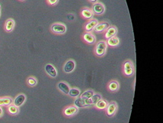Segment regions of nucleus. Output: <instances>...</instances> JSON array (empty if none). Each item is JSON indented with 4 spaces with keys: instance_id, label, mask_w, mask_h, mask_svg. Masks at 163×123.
<instances>
[{
    "instance_id": "6",
    "label": "nucleus",
    "mask_w": 163,
    "mask_h": 123,
    "mask_svg": "<svg viewBox=\"0 0 163 123\" xmlns=\"http://www.w3.org/2000/svg\"><path fill=\"white\" fill-rule=\"evenodd\" d=\"M82 39L83 40L84 43L87 44L93 45L96 43V37L92 32H85L82 35Z\"/></svg>"
},
{
    "instance_id": "21",
    "label": "nucleus",
    "mask_w": 163,
    "mask_h": 123,
    "mask_svg": "<svg viewBox=\"0 0 163 123\" xmlns=\"http://www.w3.org/2000/svg\"><path fill=\"white\" fill-rule=\"evenodd\" d=\"M13 103V100L11 97H3L0 98V106H9Z\"/></svg>"
},
{
    "instance_id": "13",
    "label": "nucleus",
    "mask_w": 163,
    "mask_h": 123,
    "mask_svg": "<svg viewBox=\"0 0 163 123\" xmlns=\"http://www.w3.org/2000/svg\"><path fill=\"white\" fill-rule=\"evenodd\" d=\"M44 69H45L46 73L48 74V76H50L51 77L55 78L58 76V73H57V70L51 64H47V65L44 66Z\"/></svg>"
},
{
    "instance_id": "10",
    "label": "nucleus",
    "mask_w": 163,
    "mask_h": 123,
    "mask_svg": "<svg viewBox=\"0 0 163 123\" xmlns=\"http://www.w3.org/2000/svg\"><path fill=\"white\" fill-rule=\"evenodd\" d=\"M118 29L116 26L113 25V26H110L104 32V37H105L107 39H108L109 38L113 36H116V34H117Z\"/></svg>"
},
{
    "instance_id": "26",
    "label": "nucleus",
    "mask_w": 163,
    "mask_h": 123,
    "mask_svg": "<svg viewBox=\"0 0 163 123\" xmlns=\"http://www.w3.org/2000/svg\"><path fill=\"white\" fill-rule=\"evenodd\" d=\"M27 84L31 87L35 86L37 85V79L35 77H33V76L28 77L27 79Z\"/></svg>"
},
{
    "instance_id": "29",
    "label": "nucleus",
    "mask_w": 163,
    "mask_h": 123,
    "mask_svg": "<svg viewBox=\"0 0 163 123\" xmlns=\"http://www.w3.org/2000/svg\"><path fill=\"white\" fill-rule=\"evenodd\" d=\"M2 115H3V110H2V107L0 106V118L2 116Z\"/></svg>"
},
{
    "instance_id": "4",
    "label": "nucleus",
    "mask_w": 163,
    "mask_h": 123,
    "mask_svg": "<svg viewBox=\"0 0 163 123\" xmlns=\"http://www.w3.org/2000/svg\"><path fill=\"white\" fill-rule=\"evenodd\" d=\"M91 10L94 13V14L100 16V15H102L104 13V12H105V6L101 2H97L96 3L93 4Z\"/></svg>"
},
{
    "instance_id": "12",
    "label": "nucleus",
    "mask_w": 163,
    "mask_h": 123,
    "mask_svg": "<svg viewBox=\"0 0 163 123\" xmlns=\"http://www.w3.org/2000/svg\"><path fill=\"white\" fill-rule=\"evenodd\" d=\"M75 62L74 60L70 59L67 61V62L64 65V71L67 73H70L73 72L75 69Z\"/></svg>"
},
{
    "instance_id": "3",
    "label": "nucleus",
    "mask_w": 163,
    "mask_h": 123,
    "mask_svg": "<svg viewBox=\"0 0 163 123\" xmlns=\"http://www.w3.org/2000/svg\"><path fill=\"white\" fill-rule=\"evenodd\" d=\"M122 72L126 76H132L134 73V65L129 59L126 60L122 64Z\"/></svg>"
},
{
    "instance_id": "1",
    "label": "nucleus",
    "mask_w": 163,
    "mask_h": 123,
    "mask_svg": "<svg viewBox=\"0 0 163 123\" xmlns=\"http://www.w3.org/2000/svg\"><path fill=\"white\" fill-rule=\"evenodd\" d=\"M107 49V44L105 40H101L96 44L94 53L97 57H103L105 55Z\"/></svg>"
},
{
    "instance_id": "15",
    "label": "nucleus",
    "mask_w": 163,
    "mask_h": 123,
    "mask_svg": "<svg viewBox=\"0 0 163 123\" xmlns=\"http://www.w3.org/2000/svg\"><path fill=\"white\" fill-rule=\"evenodd\" d=\"M25 99H26V97L24 94H20L18 96L16 97L14 100H13V105H15L17 107H19V106H22L24 104V102H25Z\"/></svg>"
},
{
    "instance_id": "8",
    "label": "nucleus",
    "mask_w": 163,
    "mask_h": 123,
    "mask_svg": "<svg viewBox=\"0 0 163 123\" xmlns=\"http://www.w3.org/2000/svg\"><path fill=\"white\" fill-rule=\"evenodd\" d=\"M110 26V23L107 22H98L95 28H94V31L95 32H105L106 30Z\"/></svg>"
},
{
    "instance_id": "11",
    "label": "nucleus",
    "mask_w": 163,
    "mask_h": 123,
    "mask_svg": "<svg viewBox=\"0 0 163 123\" xmlns=\"http://www.w3.org/2000/svg\"><path fill=\"white\" fill-rule=\"evenodd\" d=\"M77 112H78V108H77L76 106H68L64 109L63 112L65 116L70 117L77 114Z\"/></svg>"
},
{
    "instance_id": "18",
    "label": "nucleus",
    "mask_w": 163,
    "mask_h": 123,
    "mask_svg": "<svg viewBox=\"0 0 163 123\" xmlns=\"http://www.w3.org/2000/svg\"><path fill=\"white\" fill-rule=\"evenodd\" d=\"M58 89L61 90L63 93H64L65 95H68L70 89H71L69 85H68V84L65 83V82H59V83L58 84Z\"/></svg>"
},
{
    "instance_id": "25",
    "label": "nucleus",
    "mask_w": 163,
    "mask_h": 123,
    "mask_svg": "<svg viewBox=\"0 0 163 123\" xmlns=\"http://www.w3.org/2000/svg\"><path fill=\"white\" fill-rule=\"evenodd\" d=\"M80 91L78 88H73L70 89L68 95H69L71 97H77L78 95H80Z\"/></svg>"
},
{
    "instance_id": "17",
    "label": "nucleus",
    "mask_w": 163,
    "mask_h": 123,
    "mask_svg": "<svg viewBox=\"0 0 163 123\" xmlns=\"http://www.w3.org/2000/svg\"><path fill=\"white\" fill-rule=\"evenodd\" d=\"M100 99H101V95H98V94H96V95H94L90 99H85V102H86L87 106H90V105L96 104V103L99 101Z\"/></svg>"
},
{
    "instance_id": "14",
    "label": "nucleus",
    "mask_w": 163,
    "mask_h": 123,
    "mask_svg": "<svg viewBox=\"0 0 163 123\" xmlns=\"http://www.w3.org/2000/svg\"><path fill=\"white\" fill-rule=\"evenodd\" d=\"M106 42H107V46H110V47H116L120 44V39L116 35L110 37Z\"/></svg>"
},
{
    "instance_id": "16",
    "label": "nucleus",
    "mask_w": 163,
    "mask_h": 123,
    "mask_svg": "<svg viewBox=\"0 0 163 123\" xmlns=\"http://www.w3.org/2000/svg\"><path fill=\"white\" fill-rule=\"evenodd\" d=\"M15 21L12 19H7L5 22V25H4V28H5V32H11L15 27Z\"/></svg>"
},
{
    "instance_id": "28",
    "label": "nucleus",
    "mask_w": 163,
    "mask_h": 123,
    "mask_svg": "<svg viewBox=\"0 0 163 123\" xmlns=\"http://www.w3.org/2000/svg\"><path fill=\"white\" fill-rule=\"evenodd\" d=\"M67 19H68V21H74L75 17H74V16L73 14H68L67 16Z\"/></svg>"
},
{
    "instance_id": "19",
    "label": "nucleus",
    "mask_w": 163,
    "mask_h": 123,
    "mask_svg": "<svg viewBox=\"0 0 163 123\" xmlns=\"http://www.w3.org/2000/svg\"><path fill=\"white\" fill-rule=\"evenodd\" d=\"M119 88V82L116 81H111L108 85V89L109 91H112V92H116L118 91Z\"/></svg>"
},
{
    "instance_id": "2",
    "label": "nucleus",
    "mask_w": 163,
    "mask_h": 123,
    "mask_svg": "<svg viewBox=\"0 0 163 123\" xmlns=\"http://www.w3.org/2000/svg\"><path fill=\"white\" fill-rule=\"evenodd\" d=\"M51 31L55 35H63L67 32L66 25L60 22L53 23L51 26Z\"/></svg>"
},
{
    "instance_id": "7",
    "label": "nucleus",
    "mask_w": 163,
    "mask_h": 123,
    "mask_svg": "<svg viewBox=\"0 0 163 123\" xmlns=\"http://www.w3.org/2000/svg\"><path fill=\"white\" fill-rule=\"evenodd\" d=\"M117 111V105L114 102H112L110 104L107 105V109H106V113L109 117H112L116 114Z\"/></svg>"
},
{
    "instance_id": "20",
    "label": "nucleus",
    "mask_w": 163,
    "mask_h": 123,
    "mask_svg": "<svg viewBox=\"0 0 163 123\" xmlns=\"http://www.w3.org/2000/svg\"><path fill=\"white\" fill-rule=\"evenodd\" d=\"M107 102L104 99H100L99 101L97 102L95 104V107L99 110H104V109H107Z\"/></svg>"
},
{
    "instance_id": "30",
    "label": "nucleus",
    "mask_w": 163,
    "mask_h": 123,
    "mask_svg": "<svg viewBox=\"0 0 163 123\" xmlns=\"http://www.w3.org/2000/svg\"><path fill=\"white\" fill-rule=\"evenodd\" d=\"M88 1H89L90 2H91V3H96V2H98V0H88Z\"/></svg>"
},
{
    "instance_id": "5",
    "label": "nucleus",
    "mask_w": 163,
    "mask_h": 123,
    "mask_svg": "<svg viewBox=\"0 0 163 123\" xmlns=\"http://www.w3.org/2000/svg\"><path fill=\"white\" fill-rule=\"evenodd\" d=\"M98 20L96 19H91L90 20H87V22L84 24L83 25V30L84 32H91L94 30V28H95L96 25L98 24Z\"/></svg>"
},
{
    "instance_id": "22",
    "label": "nucleus",
    "mask_w": 163,
    "mask_h": 123,
    "mask_svg": "<svg viewBox=\"0 0 163 123\" xmlns=\"http://www.w3.org/2000/svg\"><path fill=\"white\" fill-rule=\"evenodd\" d=\"M7 110H8L9 113L11 114V115H17V114H19V107L16 106L15 105H9V106H8Z\"/></svg>"
},
{
    "instance_id": "23",
    "label": "nucleus",
    "mask_w": 163,
    "mask_h": 123,
    "mask_svg": "<svg viewBox=\"0 0 163 123\" xmlns=\"http://www.w3.org/2000/svg\"><path fill=\"white\" fill-rule=\"evenodd\" d=\"M74 105L77 108H84L87 107V104L86 102H85V99H77L74 101Z\"/></svg>"
},
{
    "instance_id": "24",
    "label": "nucleus",
    "mask_w": 163,
    "mask_h": 123,
    "mask_svg": "<svg viewBox=\"0 0 163 123\" xmlns=\"http://www.w3.org/2000/svg\"><path fill=\"white\" fill-rule=\"evenodd\" d=\"M94 95V92L92 90H87V91H84L80 95V98L83 99H90V97H92Z\"/></svg>"
},
{
    "instance_id": "32",
    "label": "nucleus",
    "mask_w": 163,
    "mask_h": 123,
    "mask_svg": "<svg viewBox=\"0 0 163 123\" xmlns=\"http://www.w3.org/2000/svg\"><path fill=\"white\" fill-rule=\"evenodd\" d=\"M19 1H25V0H19Z\"/></svg>"
},
{
    "instance_id": "9",
    "label": "nucleus",
    "mask_w": 163,
    "mask_h": 123,
    "mask_svg": "<svg viewBox=\"0 0 163 123\" xmlns=\"http://www.w3.org/2000/svg\"><path fill=\"white\" fill-rule=\"evenodd\" d=\"M80 13V16H81L82 18H83V19H87V20H90V19L94 18V14L92 12V10H91V9L85 7V8L82 9Z\"/></svg>"
},
{
    "instance_id": "31",
    "label": "nucleus",
    "mask_w": 163,
    "mask_h": 123,
    "mask_svg": "<svg viewBox=\"0 0 163 123\" xmlns=\"http://www.w3.org/2000/svg\"><path fill=\"white\" fill-rule=\"evenodd\" d=\"M0 14H1V5H0Z\"/></svg>"
},
{
    "instance_id": "27",
    "label": "nucleus",
    "mask_w": 163,
    "mask_h": 123,
    "mask_svg": "<svg viewBox=\"0 0 163 123\" xmlns=\"http://www.w3.org/2000/svg\"><path fill=\"white\" fill-rule=\"evenodd\" d=\"M46 1H47V3L51 6H54L57 5L58 2V0H46Z\"/></svg>"
}]
</instances>
